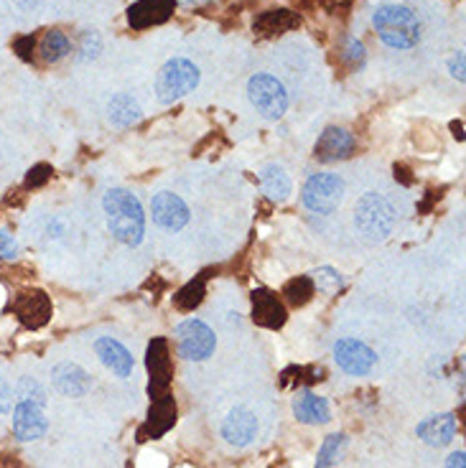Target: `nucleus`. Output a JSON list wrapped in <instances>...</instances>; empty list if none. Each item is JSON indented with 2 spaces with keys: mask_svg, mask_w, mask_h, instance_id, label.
I'll return each instance as SVG.
<instances>
[{
  "mask_svg": "<svg viewBox=\"0 0 466 468\" xmlns=\"http://www.w3.org/2000/svg\"><path fill=\"white\" fill-rule=\"evenodd\" d=\"M102 206L108 214V227L112 237L128 247H138L146 234V214L141 201L125 189H110L102 197Z\"/></svg>",
  "mask_w": 466,
  "mask_h": 468,
  "instance_id": "1",
  "label": "nucleus"
},
{
  "mask_svg": "<svg viewBox=\"0 0 466 468\" xmlns=\"http://www.w3.org/2000/svg\"><path fill=\"white\" fill-rule=\"evenodd\" d=\"M373 26L382 44L390 49H413L423 36L421 20L406 5H380L374 11Z\"/></svg>",
  "mask_w": 466,
  "mask_h": 468,
  "instance_id": "2",
  "label": "nucleus"
},
{
  "mask_svg": "<svg viewBox=\"0 0 466 468\" xmlns=\"http://www.w3.org/2000/svg\"><path fill=\"white\" fill-rule=\"evenodd\" d=\"M355 227L367 242H382L395 230V209L382 194H365L355 206Z\"/></svg>",
  "mask_w": 466,
  "mask_h": 468,
  "instance_id": "3",
  "label": "nucleus"
},
{
  "mask_svg": "<svg viewBox=\"0 0 466 468\" xmlns=\"http://www.w3.org/2000/svg\"><path fill=\"white\" fill-rule=\"evenodd\" d=\"M202 74L199 67L191 64L189 59H171L161 67V72L156 77V94H158V102L164 105H173L176 100L187 97L189 92L197 90Z\"/></svg>",
  "mask_w": 466,
  "mask_h": 468,
  "instance_id": "4",
  "label": "nucleus"
},
{
  "mask_svg": "<svg viewBox=\"0 0 466 468\" xmlns=\"http://www.w3.org/2000/svg\"><path fill=\"white\" fill-rule=\"evenodd\" d=\"M303 206L321 216L334 214L344 201V181L336 173H314L303 186Z\"/></svg>",
  "mask_w": 466,
  "mask_h": 468,
  "instance_id": "5",
  "label": "nucleus"
},
{
  "mask_svg": "<svg viewBox=\"0 0 466 468\" xmlns=\"http://www.w3.org/2000/svg\"><path fill=\"white\" fill-rule=\"evenodd\" d=\"M247 97L253 108L268 120H280L288 109V92L273 74H255L247 82Z\"/></svg>",
  "mask_w": 466,
  "mask_h": 468,
  "instance_id": "6",
  "label": "nucleus"
},
{
  "mask_svg": "<svg viewBox=\"0 0 466 468\" xmlns=\"http://www.w3.org/2000/svg\"><path fill=\"white\" fill-rule=\"evenodd\" d=\"M173 336H176L179 357L187 361H206L217 349L214 331L205 321H199V319H189L184 324L176 326Z\"/></svg>",
  "mask_w": 466,
  "mask_h": 468,
  "instance_id": "7",
  "label": "nucleus"
},
{
  "mask_svg": "<svg viewBox=\"0 0 466 468\" xmlns=\"http://www.w3.org/2000/svg\"><path fill=\"white\" fill-rule=\"evenodd\" d=\"M334 359L347 375L367 377L377 364V354L359 339H339L334 343Z\"/></svg>",
  "mask_w": 466,
  "mask_h": 468,
  "instance_id": "8",
  "label": "nucleus"
},
{
  "mask_svg": "<svg viewBox=\"0 0 466 468\" xmlns=\"http://www.w3.org/2000/svg\"><path fill=\"white\" fill-rule=\"evenodd\" d=\"M150 216H153V222L161 230L181 232L189 224V216L191 214H189V206L184 204V198L171 194V191H161L150 201Z\"/></svg>",
  "mask_w": 466,
  "mask_h": 468,
  "instance_id": "9",
  "label": "nucleus"
},
{
  "mask_svg": "<svg viewBox=\"0 0 466 468\" xmlns=\"http://www.w3.org/2000/svg\"><path fill=\"white\" fill-rule=\"evenodd\" d=\"M49 431V420L44 415V405L31 399H19L13 405V432L23 443H31L44 438Z\"/></svg>",
  "mask_w": 466,
  "mask_h": 468,
  "instance_id": "10",
  "label": "nucleus"
},
{
  "mask_svg": "<svg viewBox=\"0 0 466 468\" xmlns=\"http://www.w3.org/2000/svg\"><path fill=\"white\" fill-rule=\"evenodd\" d=\"M355 135L344 127H326L314 145V156L321 163L347 161L355 153Z\"/></svg>",
  "mask_w": 466,
  "mask_h": 468,
  "instance_id": "11",
  "label": "nucleus"
},
{
  "mask_svg": "<svg viewBox=\"0 0 466 468\" xmlns=\"http://www.w3.org/2000/svg\"><path fill=\"white\" fill-rule=\"evenodd\" d=\"M255 435H258V417L250 413L247 407H235L232 413L224 417L222 438L229 446L245 448V446L253 443Z\"/></svg>",
  "mask_w": 466,
  "mask_h": 468,
  "instance_id": "12",
  "label": "nucleus"
},
{
  "mask_svg": "<svg viewBox=\"0 0 466 468\" xmlns=\"http://www.w3.org/2000/svg\"><path fill=\"white\" fill-rule=\"evenodd\" d=\"M94 354L100 357V361L110 369L115 377L128 379L135 369V359L133 354L120 342H115L112 336H100L94 342Z\"/></svg>",
  "mask_w": 466,
  "mask_h": 468,
  "instance_id": "13",
  "label": "nucleus"
},
{
  "mask_svg": "<svg viewBox=\"0 0 466 468\" xmlns=\"http://www.w3.org/2000/svg\"><path fill=\"white\" fill-rule=\"evenodd\" d=\"M52 382L54 387L67 397H84L92 390V377L75 364V361H61L52 369Z\"/></svg>",
  "mask_w": 466,
  "mask_h": 468,
  "instance_id": "14",
  "label": "nucleus"
},
{
  "mask_svg": "<svg viewBox=\"0 0 466 468\" xmlns=\"http://www.w3.org/2000/svg\"><path fill=\"white\" fill-rule=\"evenodd\" d=\"M415 432L430 448H444L456 435V417H454V413L429 415L418 423Z\"/></svg>",
  "mask_w": 466,
  "mask_h": 468,
  "instance_id": "15",
  "label": "nucleus"
},
{
  "mask_svg": "<svg viewBox=\"0 0 466 468\" xmlns=\"http://www.w3.org/2000/svg\"><path fill=\"white\" fill-rule=\"evenodd\" d=\"M176 3L173 0H138L128 8V23L133 28H150L171 19Z\"/></svg>",
  "mask_w": 466,
  "mask_h": 468,
  "instance_id": "16",
  "label": "nucleus"
},
{
  "mask_svg": "<svg viewBox=\"0 0 466 468\" xmlns=\"http://www.w3.org/2000/svg\"><path fill=\"white\" fill-rule=\"evenodd\" d=\"M13 311H16V316H19L23 324L31 326V328H38V326L46 324L49 316H52V301L41 290H26V293L19 295Z\"/></svg>",
  "mask_w": 466,
  "mask_h": 468,
  "instance_id": "17",
  "label": "nucleus"
},
{
  "mask_svg": "<svg viewBox=\"0 0 466 468\" xmlns=\"http://www.w3.org/2000/svg\"><path fill=\"white\" fill-rule=\"evenodd\" d=\"M149 372H150V397H161L171 382V359L164 339H156L149 346Z\"/></svg>",
  "mask_w": 466,
  "mask_h": 468,
  "instance_id": "18",
  "label": "nucleus"
},
{
  "mask_svg": "<svg viewBox=\"0 0 466 468\" xmlns=\"http://www.w3.org/2000/svg\"><path fill=\"white\" fill-rule=\"evenodd\" d=\"M253 319L255 324L265 326V328H280L285 324V306L270 290H253Z\"/></svg>",
  "mask_w": 466,
  "mask_h": 468,
  "instance_id": "19",
  "label": "nucleus"
},
{
  "mask_svg": "<svg viewBox=\"0 0 466 468\" xmlns=\"http://www.w3.org/2000/svg\"><path fill=\"white\" fill-rule=\"evenodd\" d=\"M293 415L296 420L303 423V425H324L332 420V410H329V402L324 399L317 392H301L296 399H293Z\"/></svg>",
  "mask_w": 466,
  "mask_h": 468,
  "instance_id": "20",
  "label": "nucleus"
},
{
  "mask_svg": "<svg viewBox=\"0 0 466 468\" xmlns=\"http://www.w3.org/2000/svg\"><path fill=\"white\" fill-rule=\"evenodd\" d=\"M299 23V13H293V11H288V8H278V11H262L261 16L255 19V23H253V28H255V34L270 38L280 36V34H285V31H291V28H296Z\"/></svg>",
  "mask_w": 466,
  "mask_h": 468,
  "instance_id": "21",
  "label": "nucleus"
},
{
  "mask_svg": "<svg viewBox=\"0 0 466 468\" xmlns=\"http://www.w3.org/2000/svg\"><path fill=\"white\" fill-rule=\"evenodd\" d=\"M108 117H110L112 125L131 127L141 120V105L133 100L131 94L120 92V94L112 97L110 105H108Z\"/></svg>",
  "mask_w": 466,
  "mask_h": 468,
  "instance_id": "22",
  "label": "nucleus"
},
{
  "mask_svg": "<svg viewBox=\"0 0 466 468\" xmlns=\"http://www.w3.org/2000/svg\"><path fill=\"white\" fill-rule=\"evenodd\" d=\"M261 183L265 197L273 198V201H285V198L291 197V189H293L288 173L280 165H265L261 173Z\"/></svg>",
  "mask_w": 466,
  "mask_h": 468,
  "instance_id": "23",
  "label": "nucleus"
},
{
  "mask_svg": "<svg viewBox=\"0 0 466 468\" xmlns=\"http://www.w3.org/2000/svg\"><path fill=\"white\" fill-rule=\"evenodd\" d=\"M173 423H176V405H173V399L168 395L156 397V402H153V407H150V420H149L150 438L164 435Z\"/></svg>",
  "mask_w": 466,
  "mask_h": 468,
  "instance_id": "24",
  "label": "nucleus"
},
{
  "mask_svg": "<svg viewBox=\"0 0 466 468\" xmlns=\"http://www.w3.org/2000/svg\"><path fill=\"white\" fill-rule=\"evenodd\" d=\"M38 52H41V59H44V61L56 64V61H61L64 56L72 52V44H69V38H67L64 31L52 28V31H46V34L41 36Z\"/></svg>",
  "mask_w": 466,
  "mask_h": 468,
  "instance_id": "25",
  "label": "nucleus"
},
{
  "mask_svg": "<svg viewBox=\"0 0 466 468\" xmlns=\"http://www.w3.org/2000/svg\"><path fill=\"white\" fill-rule=\"evenodd\" d=\"M347 446H350V438H347L344 432H332V435H326V440H324V446H321V450H318L317 456V468L336 466V464L341 461Z\"/></svg>",
  "mask_w": 466,
  "mask_h": 468,
  "instance_id": "26",
  "label": "nucleus"
},
{
  "mask_svg": "<svg viewBox=\"0 0 466 468\" xmlns=\"http://www.w3.org/2000/svg\"><path fill=\"white\" fill-rule=\"evenodd\" d=\"M311 283H314V290L318 293H324V295H334L339 290L344 288V278H341V272L334 270V268H318L311 275Z\"/></svg>",
  "mask_w": 466,
  "mask_h": 468,
  "instance_id": "27",
  "label": "nucleus"
},
{
  "mask_svg": "<svg viewBox=\"0 0 466 468\" xmlns=\"http://www.w3.org/2000/svg\"><path fill=\"white\" fill-rule=\"evenodd\" d=\"M173 301H176V306L181 308V311H194V308L205 301V280H191V283H187L184 288L176 293Z\"/></svg>",
  "mask_w": 466,
  "mask_h": 468,
  "instance_id": "28",
  "label": "nucleus"
},
{
  "mask_svg": "<svg viewBox=\"0 0 466 468\" xmlns=\"http://www.w3.org/2000/svg\"><path fill=\"white\" fill-rule=\"evenodd\" d=\"M283 295H285L293 306L309 303L311 295H314V283H311V278H296V280H291V283L285 286V290H283Z\"/></svg>",
  "mask_w": 466,
  "mask_h": 468,
  "instance_id": "29",
  "label": "nucleus"
},
{
  "mask_svg": "<svg viewBox=\"0 0 466 468\" xmlns=\"http://www.w3.org/2000/svg\"><path fill=\"white\" fill-rule=\"evenodd\" d=\"M19 399H31V402L44 405V402H46V395H44V387L38 384L36 379L23 377L19 382Z\"/></svg>",
  "mask_w": 466,
  "mask_h": 468,
  "instance_id": "30",
  "label": "nucleus"
},
{
  "mask_svg": "<svg viewBox=\"0 0 466 468\" xmlns=\"http://www.w3.org/2000/svg\"><path fill=\"white\" fill-rule=\"evenodd\" d=\"M100 46H102L100 36L92 34V31H84V34H82V41H79V61H92V59H97Z\"/></svg>",
  "mask_w": 466,
  "mask_h": 468,
  "instance_id": "31",
  "label": "nucleus"
},
{
  "mask_svg": "<svg viewBox=\"0 0 466 468\" xmlns=\"http://www.w3.org/2000/svg\"><path fill=\"white\" fill-rule=\"evenodd\" d=\"M344 59L350 61V67H362L365 64V46H362V41L350 38L347 46H344Z\"/></svg>",
  "mask_w": 466,
  "mask_h": 468,
  "instance_id": "32",
  "label": "nucleus"
},
{
  "mask_svg": "<svg viewBox=\"0 0 466 468\" xmlns=\"http://www.w3.org/2000/svg\"><path fill=\"white\" fill-rule=\"evenodd\" d=\"M19 257V242L13 234L0 230V260H16Z\"/></svg>",
  "mask_w": 466,
  "mask_h": 468,
  "instance_id": "33",
  "label": "nucleus"
},
{
  "mask_svg": "<svg viewBox=\"0 0 466 468\" xmlns=\"http://www.w3.org/2000/svg\"><path fill=\"white\" fill-rule=\"evenodd\" d=\"M11 407H13V392H11V384L0 377V415L11 413Z\"/></svg>",
  "mask_w": 466,
  "mask_h": 468,
  "instance_id": "34",
  "label": "nucleus"
},
{
  "mask_svg": "<svg viewBox=\"0 0 466 468\" xmlns=\"http://www.w3.org/2000/svg\"><path fill=\"white\" fill-rule=\"evenodd\" d=\"M34 46H36L34 36L16 38V52H19L20 59H34Z\"/></svg>",
  "mask_w": 466,
  "mask_h": 468,
  "instance_id": "35",
  "label": "nucleus"
},
{
  "mask_svg": "<svg viewBox=\"0 0 466 468\" xmlns=\"http://www.w3.org/2000/svg\"><path fill=\"white\" fill-rule=\"evenodd\" d=\"M451 74L459 79V82H464V54L459 52V54H454V59H451Z\"/></svg>",
  "mask_w": 466,
  "mask_h": 468,
  "instance_id": "36",
  "label": "nucleus"
},
{
  "mask_svg": "<svg viewBox=\"0 0 466 468\" xmlns=\"http://www.w3.org/2000/svg\"><path fill=\"white\" fill-rule=\"evenodd\" d=\"M446 468H466V453L464 450H456L451 453L446 461Z\"/></svg>",
  "mask_w": 466,
  "mask_h": 468,
  "instance_id": "37",
  "label": "nucleus"
},
{
  "mask_svg": "<svg viewBox=\"0 0 466 468\" xmlns=\"http://www.w3.org/2000/svg\"><path fill=\"white\" fill-rule=\"evenodd\" d=\"M13 3H16L19 8H23V11H28V8H34V5H36L38 0H13Z\"/></svg>",
  "mask_w": 466,
  "mask_h": 468,
  "instance_id": "38",
  "label": "nucleus"
}]
</instances>
